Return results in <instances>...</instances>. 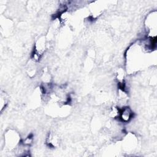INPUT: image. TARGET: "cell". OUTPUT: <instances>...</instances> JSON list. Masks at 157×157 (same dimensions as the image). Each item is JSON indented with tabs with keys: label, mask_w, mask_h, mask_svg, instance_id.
<instances>
[{
	"label": "cell",
	"mask_w": 157,
	"mask_h": 157,
	"mask_svg": "<svg viewBox=\"0 0 157 157\" xmlns=\"http://www.w3.org/2000/svg\"><path fill=\"white\" fill-rule=\"evenodd\" d=\"M121 118L123 121H128L132 116V113L131 110L128 107H125L122 109L121 112L120 113Z\"/></svg>",
	"instance_id": "obj_1"
}]
</instances>
